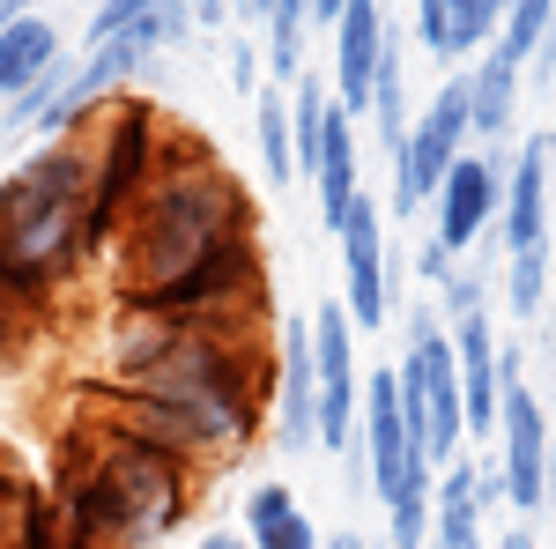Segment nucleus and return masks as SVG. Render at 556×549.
Returning <instances> with one entry per match:
<instances>
[{
    "label": "nucleus",
    "instance_id": "1",
    "mask_svg": "<svg viewBox=\"0 0 556 549\" xmlns=\"http://www.w3.org/2000/svg\"><path fill=\"white\" fill-rule=\"evenodd\" d=\"M260 401H267L260 335H215V327H178L149 364H134L89 394V409L172 446L193 467L238 461L260 431Z\"/></svg>",
    "mask_w": 556,
    "mask_h": 549
},
{
    "label": "nucleus",
    "instance_id": "2",
    "mask_svg": "<svg viewBox=\"0 0 556 549\" xmlns=\"http://www.w3.org/2000/svg\"><path fill=\"white\" fill-rule=\"evenodd\" d=\"M230 246H253V201L230 171L215 164L193 134H172L156 178L141 186V201L119 215L112 230V290L119 304H149L172 283H186L193 267H208Z\"/></svg>",
    "mask_w": 556,
    "mask_h": 549
},
{
    "label": "nucleus",
    "instance_id": "3",
    "mask_svg": "<svg viewBox=\"0 0 556 549\" xmlns=\"http://www.w3.org/2000/svg\"><path fill=\"white\" fill-rule=\"evenodd\" d=\"M89 416L97 423L75 431L67 475L52 490L60 549H156L186 520L201 467L178 461L172 446L127 431V423H112L104 409H89Z\"/></svg>",
    "mask_w": 556,
    "mask_h": 549
},
{
    "label": "nucleus",
    "instance_id": "4",
    "mask_svg": "<svg viewBox=\"0 0 556 549\" xmlns=\"http://www.w3.org/2000/svg\"><path fill=\"white\" fill-rule=\"evenodd\" d=\"M89 253V134L38 141L0 178V283L15 297H45Z\"/></svg>",
    "mask_w": 556,
    "mask_h": 549
},
{
    "label": "nucleus",
    "instance_id": "5",
    "mask_svg": "<svg viewBox=\"0 0 556 549\" xmlns=\"http://www.w3.org/2000/svg\"><path fill=\"white\" fill-rule=\"evenodd\" d=\"M393 379H401V416L416 431L424 461L430 467L460 461V446H468V401H460V372H453L445 312L430 297L401 312V364H393Z\"/></svg>",
    "mask_w": 556,
    "mask_h": 549
},
{
    "label": "nucleus",
    "instance_id": "6",
    "mask_svg": "<svg viewBox=\"0 0 556 549\" xmlns=\"http://www.w3.org/2000/svg\"><path fill=\"white\" fill-rule=\"evenodd\" d=\"M549 446L556 423L542 409V394L527 386V357H519V341H497V446H490V461L505 475V506L519 520L549 512Z\"/></svg>",
    "mask_w": 556,
    "mask_h": 549
},
{
    "label": "nucleus",
    "instance_id": "7",
    "mask_svg": "<svg viewBox=\"0 0 556 549\" xmlns=\"http://www.w3.org/2000/svg\"><path fill=\"white\" fill-rule=\"evenodd\" d=\"M475 149V104H468V67H453L438 97H430L424 112L408 120V141H401V157H393V178H386V201L401 223H416V215L438 201V186H445V171L460 164Z\"/></svg>",
    "mask_w": 556,
    "mask_h": 549
},
{
    "label": "nucleus",
    "instance_id": "8",
    "mask_svg": "<svg viewBox=\"0 0 556 549\" xmlns=\"http://www.w3.org/2000/svg\"><path fill=\"white\" fill-rule=\"evenodd\" d=\"M312 372H319V446L356 467V416H364V364H356V320L342 304L312 312ZM364 475V467H356Z\"/></svg>",
    "mask_w": 556,
    "mask_h": 549
},
{
    "label": "nucleus",
    "instance_id": "9",
    "mask_svg": "<svg viewBox=\"0 0 556 549\" xmlns=\"http://www.w3.org/2000/svg\"><path fill=\"white\" fill-rule=\"evenodd\" d=\"M334 246H342V312L356 320V335H379L393 320V246H386V215H379L371 186L342 215Z\"/></svg>",
    "mask_w": 556,
    "mask_h": 549
},
{
    "label": "nucleus",
    "instance_id": "10",
    "mask_svg": "<svg viewBox=\"0 0 556 549\" xmlns=\"http://www.w3.org/2000/svg\"><path fill=\"white\" fill-rule=\"evenodd\" d=\"M505 171H513V149H468L460 164L445 171V186H438V246L453 260H468L475 246H490L497 238V201H505Z\"/></svg>",
    "mask_w": 556,
    "mask_h": 549
},
{
    "label": "nucleus",
    "instance_id": "11",
    "mask_svg": "<svg viewBox=\"0 0 556 549\" xmlns=\"http://www.w3.org/2000/svg\"><path fill=\"white\" fill-rule=\"evenodd\" d=\"M267 416L282 453L319 446V372H312V312H290L267 349Z\"/></svg>",
    "mask_w": 556,
    "mask_h": 549
},
{
    "label": "nucleus",
    "instance_id": "12",
    "mask_svg": "<svg viewBox=\"0 0 556 549\" xmlns=\"http://www.w3.org/2000/svg\"><path fill=\"white\" fill-rule=\"evenodd\" d=\"M549 215H556V134H527V141H513L505 201H497V260L549 246Z\"/></svg>",
    "mask_w": 556,
    "mask_h": 549
},
{
    "label": "nucleus",
    "instance_id": "13",
    "mask_svg": "<svg viewBox=\"0 0 556 549\" xmlns=\"http://www.w3.org/2000/svg\"><path fill=\"white\" fill-rule=\"evenodd\" d=\"M386 0H349L334 15V104L349 120H371V89H379V52H386Z\"/></svg>",
    "mask_w": 556,
    "mask_h": 549
},
{
    "label": "nucleus",
    "instance_id": "14",
    "mask_svg": "<svg viewBox=\"0 0 556 549\" xmlns=\"http://www.w3.org/2000/svg\"><path fill=\"white\" fill-rule=\"evenodd\" d=\"M304 178H312V194H319V230H342V215L356 209V194H364V149H356V120H349L342 104H327L319 149L304 157Z\"/></svg>",
    "mask_w": 556,
    "mask_h": 549
},
{
    "label": "nucleus",
    "instance_id": "15",
    "mask_svg": "<svg viewBox=\"0 0 556 549\" xmlns=\"http://www.w3.org/2000/svg\"><path fill=\"white\" fill-rule=\"evenodd\" d=\"M445 335H453V372H460V401H468V438H497V327H490V312L445 320Z\"/></svg>",
    "mask_w": 556,
    "mask_h": 549
},
{
    "label": "nucleus",
    "instance_id": "16",
    "mask_svg": "<svg viewBox=\"0 0 556 549\" xmlns=\"http://www.w3.org/2000/svg\"><path fill=\"white\" fill-rule=\"evenodd\" d=\"M519 89H527V67H519L505 45H482L468 60V104H475V149H505L513 141V112Z\"/></svg>",
    "mask_w": 556,
    "mask_h": 549
},
{
    "label": "nucleus",
    "instance_id": "17",
    "mask_svg": "<svg viewBox=\"0 0 556 549\" xmlns=\"http://www.w3.org/2000/svg\"><path fill=\"white\" fill-rule=\"evenodd\" d=\"M238 520H245L238 535H245L253 549H327V542H319V527L304 520V506H298L290 483H253L245 506H238Z\"/></svg>",
    "mask_w": 556,
    "mask_h": 549
},
{
    "label": "nucleus",
    "instance_id": "18",
    "mask_svg": "<svg viewBox=\"0 0 556 549\" xmlns=\"http://www.w3.org/2000/svg\"><path fill=\"white\" fill-rule=\"evenodd\" d=\"M52 60H67L60 23H52V15H15V23L0 30V104H8V97H23Z\"/></svg>",
    "mask_w": 556,
    "mask_h": 549
},
{
    "label": "nucleus",
    "instance_id": "19",
    "mask_svg": "<svg viewBox=\"0 0 556 549\" xmlns=\"http://www.w3.org/2000/svg\"><path fill=\"white\" fill-rule=\"evenodd\" d=\"M253 141H260V178L267 186H298V127H290V89L267 83L253 97Z\"/></svg>",
    "mask_w": 556,
    "mask_h": 549
},
{
    "label": "nucleus",
    "instance_id": "20",
    "mask_svg": "<svg viewBox=\"0 0 556 549\" xmlns=\"http://www.w3.org/2000/svg\"><path fill=\"white\" fill-rule=\"evenodd\" d=\"M312 0H267V15H260V45H267V83H298L304 75V45H312Z\"/></svg>",
    "mask_w": 556,
    "mask_h": 549
},
{
    "label": "nucleus",
    "instance_id": "21",
    "mask_svg": "<svg viewBox=\"0 0 556 549\" xmlns=\"http://www.w3.org/2000/svg\"><path fill=\"white\" fill-rule=\"evenodd\" d=\"M549 246H527V253H505V312L513 320H542L549 304Z\"/></svg>",
    "mask_w": 556,
    "mask_h": 549
},
{
    "label": "nucleus",
    "instance_id": "22",
    "mask_svg": "<svg viewBox=\"0 0 556 549\" xmlns=\"http://www.w3.org/2000/svg\"><path fill=\"white\" fill-rule=\"evenodd\" d=\"M490 290H497V267H453L445 283H438V312L445 320H475V312H490Z\"/></svg>",
    "mask_w": 556,
    "mask_h": 549
},
{
    "label": "nucleus",
    "instance_id": "23",
    "mask_svg": "<svg viewBox=\"0 0 556 549\" xmlns=\"http://www.w3.org/2000/svg\"><path fill=\"white\" fill-rule=\"evenodd\" d=\"M408 38L424 45L438 67H460V45H453V0H416V15H408Z\"/></svg>",
    "mask_w": 556,
    "mask_h": 549
},
{
    "label": "nucleus",
    "instance_id": "24",
    "mask_svg": "<svg viewBox=\"0 0 556 549\" xmlns=\"http://www.w3.org/2000/svg\"><path fill=\"white\" fill-rule=\"evenodd\" d=\"M45 512V498L23 483V475H8L0 467V549H23V535H30V520Z\"/></svg>",
    "mask_w": 556,
    "mask_h": 549
},
{
    "label": "nucleus",
    "instance_id": "25",
    "mask_svg": "<svg viewBox=\"0 0 556 549\" xmlns=\"http://www.w3.org/2000/svg\"><path fill=\"white\" fill-rule=\"evenodd\" d=\"M497 23H505L497 0H453V45H460V60H475L482 45H497Z\"/></svg>",
    "mask_w": 556,
    "mask_h": 549
},
{
    "label": "nucleus",
    "instance_id": "26",
    "mask_svg": "<svg viewBox=\"0 0 556 549\" xmlns=\"http://www.w3.org/2000/svg\"><path fill=\"white\" fill-rule=\"evenodd\" d=\"M149 8H164V0H97L89 23H83V52H89V45H104V38H119V30H134Z\"/></svg>",
    "mask_w": 556,
    "mask_h": 549
},
{
    "label": "nucleus",
    "instance_id": "27",
    "mask_svg": "<svg viewBox=\"0 0 556 549\" xmlns=\"http://www.w3.org/2000/svg\"><path fill=\"white\" fill-rule=\"evenodd\" d=\"M230 89H238V97H260V52L253 45H230Z\"/></svg>",
    "mask_w": 556,
    "mask_h": 549
},
{
    "label": "nucleus",
    "instance_id": "28",
    "mask_svg": "<svg viewBox=\"0 0 556 549\" xmlns=\"http://www.w3.org/2000/svg\"><path fill=\"white\" fill-rule=\"evenodd\" d=\"M453 267H460V260L445 253V246H438V230H430L424 246H416V275H424L430 290H438V283H445V275H453Z\"/></svg>",
    "mask_w": 556,
    "mask_h": 549
},
{
    "label": "nucleus",
    "instance_id": "29",
    "mask_svg": "<svg viewBox=\"0 0 556 549\" xmlns=\"http://www.w3.org/2000/svg\"><path fill=\"white\" fill-rule=\"evenodd\" d=\"M201 549H253V542H245V535H230V527H208V535H201Z\"/></svg>",
    "mask_w": 556,
    "mask_h": 549
},
{
    "label": "nucleus",
    "instance_id": "30",
    "mask_svg": "<svg viewBox=\"0 0 556 549\" xmlns=\"http://www.w3.org/2000/svg\"><path fill=\"white\" fill-rule=\"evenodd\" d=\"M349 0H312V23H319V30H334V15H342Z\"/></svg>",
    "mask_w": 556,
    "mask_h": 549
},
{
    "label": "nucleus",
    "instance_id": "31",
    "mask_svg": "<svg viewBox=\"0 0 556 549\" xmlns=\"http://www.w3.org/2000/svg\"><path fill=\"white\" fill-rule=\"evenodd\" d=\"M267 15V0H230V23H260Z\"/></svg>",
    "mask_w": 556,
    "mask_h": 549
},
{
    "label": "nucleus",
    "instance_id": "32",
    "mask_svg": "<svg viewBox=\"0 0 556 549\" xmlns=\"http://www.w3.org/2000/svg\"><path fill=\"white\" fill-rule=\"evenodd\" d=\"M327 549H371V542H364V535H349V527H342V535H327Z\"/></svg>",
    "mask_w": 556,
    "mask_h": 549
},
{
    "label": "nucleus",
    "instance_id": "33",
    "mask_svg": "<svg viewBox=\"0 0 556 549\" xmlns=\"http://www.w3.org/2000/svg\"><path fill=\"white\" fill-rule=\"evenodd\" d=\"M15 15H23V8H15V0H0V30H8V23H15Z\"/></svg>",
    "mask_w": 556,
    "mask_h": 549
},
{
    "label": "nucleus",
    "instance_id": "34",
    "mask_svg": "<svg viewBox=\"0 0 556 549\" xmlns=\"http://www.w3.org/2000/svg\"><path fill=\"white\" fill-rule=\"evenodd\" d=\"M549 506H556V446H549Z\"/></svg>",
    "mask_w": 556,
    "mask_h": 549
},
{
    "label": "nucleus",
    "instance_id": "35",
    "mask_svg": "<svg viewBox=\"0 0 556 549\" xmlns=\"http://www.w3.org/2000/svg\"><path fill=\"white\" fill-rule=\"evenodd\" d=\"M15 8H23V15H45V0H15Z\"/></svg>",
    "mask_w": 556,
    "mask_h": 549
},
{
    "label": "nucleus",
    "instance_id": "36",
    "mask_svg": "<svg viewBox=\"0 0 556 549\" xmlns=\"http://www.w3.org/2000/svg\"><path fill=\"white\" fill-rule=\"evenodd\" d=\"M164 8H186V15H193V8H201V0H164Z\"/></svg>",
    "mask_w": 556,
    "mask_h": 549
},
{
    "label": "nucleus",
    "instance_id": "37",
    "mask_svg": "<svg viewBox=\"0 0 556 549\" xmlns=\"http://www.w3.org/2000/svg\"><path fill=\"white\" fill-rule=\"evenodd\" d=\"M497 8H505V15H513V0H497Z\"/></svg>",
    "mask_w": 556,
    "mask_h": 549
}]
</instances>
